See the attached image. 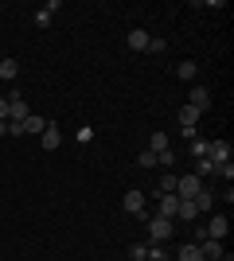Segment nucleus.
Masks as SVG:
<instances>
[{
  "label": "nucleus",
  "instance_id": "b1692460",
  "mask_svg": "<svg viewBox=\"0 0 234 261\" xmlns=\"http://www.w3.org/2000/svg\"><path fill=\"white\" fill-rule=\"evenodd\" d=\"M148 261H168L164 246H152V242H148Z\"/></svg>",
  "mask_w": 234,
  "mask_h": 261
},
{
  "label": "nucleus",
  "instance_id": "393cba45",
  "mask_svg": "<svg viewBox=\"0 0 234 261\" xmlns=\"http://www.w3.org/2000/svg\"><path fill=\"white\" fill-rule=\"evenodd\" d=\"M137 164H141V168H156V152H148V148H145V152L137 156Z\"/></svg>",
  "mask_w": 234,
  "mask_h": 261
},
{
  "label": "nucleus",
  "instance_id": "9b49d317",
  "mask_svg": "<svg viewBox=\"0 0 234 261\" xmlns=\"http://www.w3.org/2000/svg\"><path fill=\"white\" fill-rule=\"evenodd\" d=\"M195 121H199V109L195 106H179V129H195Z\"/></svg>",
  "mask_w": 234,
  "mask_h": 261
},
{
  "label": "nucleus",
  "instance_id": "a878e982",
  "mask_svg": "<svg viewBox=\"0 0 234 261\" xmlns=\"http://www.w3.org/2000/svg\"><path fill=\"white\" fill-rule=\"evenodd\" d=\"M74 141H78V144H90V141H94V129H90V125H82V129H78V137H74Z\"/></svg>",
  "mask_w": 234,
  "mask_h": 261
},
{
  "label": "nucleus",
  "instance_id": "ddd939ff",
  "mask_svg": "<svg viewBox=\"0 0 234 261\" xmlns=\"http://www.w3.org/2000/svg\"><path fill=\"white\" fill-rule=\"evenodd\" d=\"M195 74H199V66L191 63V59H184V63L176 66V78H184V82H195Z\"/></svg>",
  "mask_w": 234,
  "mask_h": 261
},
{
  "label": "nucleus",
  "instance_id": "f8f14e48",
  "mask_svg": "<svg viewBox=\"0 0 234 261\" xmlns=\"http://www.w3.org/2000/svg\"><path fill=\"white\" fill-rule=\"evenodd\" d=\"M16 74H20V63H16V59H0V78H4V82H16Z\"/></svg>",
  "mask_w": 234,
  "mask_h": 261
},
{
  "label": "nucleus",
  "instance_id": "9d476101",
  "mask_svg": "<svg viewBox=\"0 0 234 261\" xmlns=\"http://www.w3.org/2000/svg\"><path fill=\"white\" fill-rule=\"evenodd\" d=\"M148 39H152V35H148L145 28H133V32H129V47H133V51H148Z\"/></svg>",
  "mask_w": 234,
  "mask_h": 261
},
{
  "label": "nucleus",
  "instance_id": "39448f33",
  "mask_svg": "<svg viewBox=\"0 0 234 261\" xmlns=\"http://www.w3.org/2000/svg\"><path fill=\"white\" fill-rule=\"evenodd\" d=\"M28 117V101L20 98V90H12V98H8V121H23Z\"/></svg>",
  "mask_w": 234,
  "mask_h": 261
},
{
  "label": "nucleus",
  "instance_id": "7ed1b4c3",
  "mask_svg": "<svg viewBox=\"0 0 234 261\" xmlns=\"http://www.w3.org/2000/svg\"><path fill=\"white\" fill-rule=\"evenodd\" d=\"M207 160H211L215 168L230 164V144H226V141H211V144H207Z\"/></svg>",
  "mask_w": 234,
  "mask_h": 261
},
{
  "label": "nucleus",
  "instance_id": "4be33fe9",
  "mask_svg": "<svg viewBox=\"0 0 234 261\" xmlns=\"http://www.w3.org/2000/svg\"><path fill=\"white\" fill-rule=\"evenodd\" d=\"M172 164H176V152H172V148H164V152L156 156V168H172Z\"/></svg>",
  "mask_w": 234,
  "mask_h": 261
},
{
  "label": "nucleus",
  "instance_id": "c85d7f7f",
  "mask_svg": "<svg viewBox=\"0 0 234 261\" xmlns=\"http://www.w3.org/2000/svg\"><path fill=\"white\" fill-rule=\"evenodd\" d=\"M215 172H219V175H223V179H226V184H230V179H234V168H230V164H223V168H215Z\"/></svg>",
  "mask_w": 234,
  "mask_h": 261
},
{
  "label": "nucleus",
  "instance_id": "6ab92c4d",
  "mask_svg": "<svg viewBox=\"0 0 234 261\" xmlns=\"http://www.w3.org/2000/svg\"><path fill=\"white\" fill-rule=\"evenodd\" d=\"M191 203H195V211H211V207H215V195H211V191H199Z\"/></svg>",
  "mask_w": 234,
  "mask_h": 261
},
{
  "label": "nucleus",
  "instance_id": "a211bd4d",
  "mask_svg": "<svg viewBox=\"0 0 234 261\" xmlns=\"http://www.w3.org/2000/svg\"><path fill=\"white\" fill-rule=\"evenodd\" d=\"M207 144H211V141H203L199 133H195V137H191V156H195V160H203V156H207Z\"/></svg>",
  "mask_w": 234,
  "mask_h": 261
},
{
  "label": "nucleus",
  "instance_id": "4468645a",
  "mask_svg": "<svg viewBox=\"0 0 234 261\" xmlns=\"http://www.w3.org/2000/svg\"><path fill=\"white\" fill-rule=\"evenodd\" d=\"M176 261H203V250L195 246V242H188V246H179V257Z\"/></svg>",
  "mask_w": 234,
  "mask_h": 261
},
{
  "label": "nucleus",
  "instance_id": "f257e3e1",
  "mask_svg": "<svg viewBox=\"0 0 234 261\" xmlns=\"http://www.w3.org/2000/svg\"><path fill=\"white\" fill-rule=\"evenodd\" d=\"M168 238H172V218H160V215H156L152 222H148V242H152V246H164Z\"/></svg>",
  "mask_w": 234,
  "mask_h": 261
},
{
  "label": "nucleus",
  "instance_id": "1a4fd4ad",
  "mask_svg": "<svg viewBox=\"0 0 234 261\" xmlns=\"http://www.w3.org/2000/svg\"><path fill=\"white\" fill-rule=\"evenodd\" d=\"M188 106H195L203 113V109L211 106V90H207V86H191V101H188Z\"/></svg>",
  "mask_w": 234,
  "mask_h": 261
},
{
  "label": "nucleus",
  "instance_id": "2f4dec72",
  "mask_svg": "<svg viewBox=\"0 0 234 261\" xmlns=\"http://www.w3.org/2000/svg\"><path fill=\"white\" fill-rule=\"evenodd\" d=\"M0 137H8V121H0Z\"/></svg>",
  "mask_w": 234,
  "mask_h": 261
},
{
  "label": "nucleus",
  "instance_id": "423d86ee",
  "mask_svg": "<svg viewBox=\"0 0 234 261\" xmlns=\"http://www.w3.org/2000/svg\"><path fill=\"white\" fill-rule=\"evenodd\" d=\"M39 144H43L47 152H55L59 144H63V133H59V125H51V121H47V129H43V137H39Z\"/></svg>",
  "mask_w": 234,
  "mask_h": 261
},
{
  "label": "nucleus",
  "instance_id": "5701e85b",
  "mask_svg": "<svg viewBox=\"0 0 234 261\" xmlns=\"http://www.w3.org/2000/svg\"><path fill=\"white\" fill-rule=\"evenodd\" d=\"M211 172H215V164L207 160V156H203V160H195V175H199V179H203V175H211Z\"/></svg>",
  "mask_w": 234,
  "mask_h": 261
},
{
  "label": "nucleus",
  "instance_id": "6e6552de",
  "mask_svg": "<svg viewBox=\"0 0 234 261\" xmlns=\"http://www.w3.org/2000/svg\"><path fill=\"white\" fill-rule=\"evenodd\" d=\"M199 250H203V261H219V257H223V242H215V238H203L199 242Z\"/></svg>",
  "mask_w": 234,
  "mask_h": 261
},
{
  "label": "nucleus",
  "instance_id": "0eeeda50",
  "mask_svg": "<svg viewBox=\"0 0 234 261\" xmlns=\"http://www.w3.org/2000/svg\"><path fill=\"white\" fill-rule=\"evenodd\" d=\"M121 207H125V215H145V195H141V191H129V195L121 199Z\"/></svg>",
  "mask_w": 234,
  "mask_h": 261
},
{
  "label": "nucleus",
  "instance_id": "2eb2a0df",
  "mask_svg": "<svg viewBox=\"0 0 234 261\" xmlns=\"http://www.w3.org/2000/svg\"><path fill=\"white\" fill-rule=\"evenodd\" d=\"M43 129H47L43 117H35V113H28V117H23V133H39V137H43Z\"/></svg>",
  "mask_w": 234,
  "mask_h": 261
},
{
  "label": "nucleus",
  "instance_id": "dca6fc26",
  "mask_svg": "<svg viewBox=\"0 0 234 261\" xmlns=\"http://www.w3.org/2000/svg\"><path fill=\"white\" fill-rule=\"evenodd\" d=\"M199 215V211H195V203H191V199H179V211H176V218H184V222H191V218Z\"/></svg>",
  "mask_w": 234,
  "mask_h": 261
},
{
  "label": "nucleus",
  "instance_id": "f03ea898",
  "mask_svg": "<svg viewBox=\"0 0 234 261\" xmlns=\"http://www.w3.org/2000/svg\"><path fill=\"white\" fill-rule=\"evenodd\" d=\"M203 191L199 175H176V199H195Z\"/></svg>",
  "mask_w": 234,
  "mask_h": 261
},
{
  "label": "nucleus",
  "instance_id": "c756f323",
  "mask_svg": "<svg viewBox=\"0 0 234 261\" xmlns=\"http://www.w3.org/2000/svg\"><path fill=\"white\" fill-rule=\"evenodd\" d=\"M164 47H168L164 39H148V51H152V55H160V51H164Z\"/></svg>",
  "mask_w": 234,
  "mask_h": 261
},
{
  "label": "nucleus",
  "instance_id": "aec40b11",
  "mask_svg": "<svg viewBox=\"0 0 234 261\" xmlns=\"http://www.w3.org/2000/svg\"><path fill=\"white\" fill-rule=\"evenodd\" d=\"M129 257H133V261H148V246H145V242H133Z\"/></svg>",
  "mask_w": 234,
  "mask_h": 261
},
{
  "label": "nucleus",
  "instance_id": "7c9ffc66",
  "mask_svg": "<svg viewBox=\"0 0 234 261\" xmlns=\"http://www.w3.org/2000/svg\"><path fill=\"white\" fill-rule=\"evenodd\" d=\"M0 121H8V98H0Z\"/></svg>",
  "mask_w": 234,
  "mask_h": 261
},
{
  "label": "nucleus",
  "instance_id": "bb28decb",
  "mask_svg": "<svg viewBox=\"0 0 234 261\" xmlns=\"http://www.w3.org/2000/svg\"><path fill=\"white\" fill-rule=\"evenodd\" d=\"M8 137H23V121H8Z\"/></svg>",
  "mask_w": 234,
  "mask_h": 261
},
{
  "label": "nucleus",
  "instance_id": "20e7f679",
  "mask_svg": "<svg viewBox=\"0 0 234 261\" xmlns=\"http://www.w3.org/2000/svg\"><path fill=\"white\" fill-rule=\"evenodd\" d=\"M203 234H207V238H215V242H223L226 234H230V218H226V215H215L211 222H207V230H203Z\"/></svg>",
  "mask_w": 234,
  "mask_h": 261
},
{
  "label": "nucleus",
  "instance_id": "f3484780",
  "mask_svg": "<svg viewBox=\"0 0 234 261\" xmlns=\"http://www.w3.org/2000/svg\"><path fill=\"white\" fill-rule=\"evenodd\" d=\"M164 148H168V137H164V133H152V137H148V152H156V156H160Z\"/></svg>",
  "mask_w": 234,
  "mask_h": 261
},
{
  "label": "nucleus",
  "instance_id": "412c9836",
  "mask_svg": "<svg viewBox=\"0 0 234 261\" xmlns=\"http://www.w3.org/2000/svg\"><path fill=\"white\" fill-rule=\"evenodd\" d=\"M160 195H176V175L164 172V179H160Z\"/></svg>",
  "mask_w": 234,
  "mask_h": 261
},
{
  "label": "nucleus",
  "instance_id": "cd10ccee",
  "mask_svg": "<svg viewBox=\"0 0 234 261\" xmlns=\"http://www.w3.org/2000/svg\"><path fill=\"white\" fill-rule=\"evenodd\" d=\"M47 23H51V16H47V12L39 8V12H35V28H47Z\"/></svg>",
  "mask_w": 234,
  "mask_h": 261
}]
</instances>
